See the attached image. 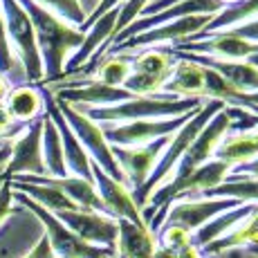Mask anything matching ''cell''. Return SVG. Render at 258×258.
Wrapping results in <instances>:
<instances>
[{
  "mask_svg": "<svg viewBox=\"0 0 258 258\" xmlns=\"http://www.w3.org/2000/svg\"><path fill=\"white\" fill-rule=\"evenodd\" d=\"M21 7L27 12L29 21H32L34 34H36V45L38 54L43 61V83L45 81H58L63 79V70H66L68 58L72 56L83 43L86 32L79 27H72L56 14L49 9L36 5L34 0H18Z\"/></svg>",
  "mask_w": 258,
  "mask_h": 258,
  "instance_id": "obj_1",
  "label": "cell"
},
{
  "mask_svg": "<svg viewBox=\"0 0 258 258\" xmlns=\"http://www.w3.org/2000/svg\"><path fill=\"white\" fill-rule=\"evenodd\" d=\"M207 99H175L166 94H155V97H133L128 101L115 103L108 108H83V115L92 119L94 123H128V121H142V119H166V117H182L188 112H198L205 106Z\"/></svg>",
  "mask_w": 258,
  "mask_h": 258,
  "instance_id": "obj_2",
  "label": "cell"
},
{
  "mask_svg": "<svg viewBox=\"0 0 258 258\" xmlns=\"http://www.w3.org/2000/svg\"><path fill=\"white\" fill-rule=\"evenodd\" d=\"M222 108H225V103L218 101V99H207L205 106L200 108V110L196 112L188 121L184 123L182 128H177L175 133L171 135V140H168L166 148L162 151L160 160H157L155 168H153L151 177H148L146 182H144L142 188H137V191H133V200H135V205L144 209L148 202V198H151V193L155 191L157 186H162L168 177L173 175V171H175V166L180 164V160L184 157V153L188 151V146L193 144L198 135H200V131L207 126V123L211 121V117L216 115V112H220Z\"/></svg>",
  "mask_w": 258,
  "mask_h": 258,
  "instance_id": "obj_3",
  "label": "cell"
},
{
  "mask_svg": "<svg viewBox=\"0 0 258 258\" xmlns=\"http://www.w3.org/2000/svg\"><path fill=\"white\" fill-rule=\"evenodd\" d=\"M0 14L5 18L9 43H12V49L16 52L18 61H21L27 83H32V86L43 83V77H45L43 74V61L41 54H38L36 34H34L27 12L21 7L18 0H0Z\"/></svg>",
  "mask_w": 258,
  "mask_h": 258,
  "instance_id": "obj_4",
  "label": "cell"
},
{
  "mask_svg": "<svg viewBox=\"0 0 258 258\" xmlns=\"http://www.w3.org/2000/svg\"><path fill=\"white\" fill-rule=\"evenodd\" d=\"M14 202L23 205L27 211H32L34 216L41 220L43 229H45V238L49 240L54 256L56 258H115L117 251L106 249V247H94L88 245L86 240H81L77 234H72L54 213L43 209L41 205H36L34 200H29L25 193L14 191Z\"/></svg>",
  "mask_w": 258,
  "mask_h": 258,
  "instance_id": "obj_5",
  "label": "cell"
},
{
  "mask_svg": "<svg viewBox=\"0 0 258 258\" xmlns=\"http://www.w3.org/2000/svg\"><path fill=\"white\" fill-rule=\"evenodd\" d=\"M54 101H56V99H54ZM56 106H58V110H61L63 119L68 121V126H70L72 133L77 135V140L83 146V151L88 153V157H90L92 164H97L101 171H106L112 180H117V182H121V184L128 186L126 177H123L121 168H119L115 155H112V146L108 144L101 126L94 123L92 119H88L81 110L72 108L70 103L56 101Z\"/></svg>",
  "mask_w": 258,
  "mask_h": 258,
  "instance_id": "obj_6",
  "label": "cell"
},
{
  "mask_svg": "<svg viewBox=\"0 0 258 258\" xmlns=\"http://www.w3.org/2000/svg\"><path fill=\"white\" fill-rule=\"evenodd\" d=\"M173 68H175V56L168 54L166 45L140 49L135 52V61L123 83V90L135 97H155L173 74Z\"/></svg>",
  "mask_w": 258,
  "mask_h": 258,
  "instance_id": "obj_7",
  "label": "cell"
},
{
  "mask_svg": "<svg viewBox=\"0 0 258 258\" xmlns=\"http://www.w3.org/2000/svg\"><path fill=\"white\" fill-rule=\"evenodd\" d=\"M196 112H188L182 117H166V119H142V121H128V123H103L101 131L110 146H146V144L168 137L182 128Z\"/></svg>",
  "mask_w": 258,
  "mask_h": 258,
  "instance_id": "obj_8",
  "label": "cell"
},
{
  "mask_svg": "<svg viewBox=\"0 0 258 258\" xmlns=\"http://www.w3.org/2000/svg\"><path fill=\"white\" fill-rule=\"evenodd\" d=\"M43 117L32 121L12 142L9 160L5 164V173H3L5 180H14V177H21V175H47L45 162H43V148H41Z\"/></svg>",
  "mask_w": 258,
  "mask_h": 258,
  "instance_id": "obj_9",
  "label": "cell"
},
{
  "mask_svg": "<svg viewBox=\"0 0 258 258\" xmlns=\"http://www.w3.org/2000/svg\"><path fill=\"white\" fill-rule=\"evenodd\" d=\"M240 202L236 200H225V198H193V200H175L168 205L164 225L168 227H180V229L196 234L202 225H207L220 213L236 209ZM162 225V227H164ZM160 227V229H162Z\"/></svg>",
  "mask_w": 258,
  "mask_h": 258,
  "instance_id": "obj_10",
  "label": "cell"
},
{
  "mask_svg": "<svg viewBox=\"0 0 258 258\" xmlns=\"http://www.w3.org/2000/svg\"><path fill=\"white\" fill-rule=\"evenodd\" d=\"M231 131V117L227 112V106L222 108L220 112L211 117V121L207 123L200 131V135L193 140V144L188 146V151L184 153V157L180 160V164L173 171V180H180V177H186L188 173H193L196 168H200L202 164H207L209 160H213V153H216L218 144L222 142V137ZM168 177V180H171Z\"/></svg>",
  "mask_w": 258,
  "mask_h": 258,
  "instance_id": "obj_11",
  "label": "cell"
},
{
  "mask_svg": "<svg viewBox=\"0 0 258 258\" xmlns=\"http://www.w3.org/2000/svg\"><path fill=\"white\" fill-rule=\"evenodd\" d=\"M72 234H77L81 240L94 247H106V249L117 251V234L119 227L117 220L106 213L99 211H86V209H74V211H61L54 213Z\"/></svg>",
  "mask_w": 258,
  "mask_h": 258,
  "instance_id": "obj_12",
  "label": "cell"
},
{
  "mask_svg": "<svg viewBox=\"0 0 258 258\" xmlns=\"http://www.w3.org/2000/svg\"><path fill=\"white\" fill-rule=\"evenodd\" d=\"M168 140H171V135L146 144V146H112V155H115L131 191L142 188L144 182L151 177L153 168L160 160L162 151L166 148Z\"/></svg>",
  "mask_w": 258,
  "mask_h": 258,
  "instance_id": "obj_13",
  "label": "cell"
},
{
  "mask_svg": "<svg viewBox=\"0 0 258 258\" xmlns=\"http://www.w3.org/2000/svg\"><path fill=\"white\" fill-rule=\"evenodd\" d=\"M92 180H94V188L99 193V200H101L106 216L115 218V220H128V222H135V225H144L142 209L135 205L133 191L126 184L112 180L97 164H92Z\"/></svg>",
  "mask_w": 258,
  "mask_h": 258,
  "instance_id": "obj_14",
  "label": "cell"
},
{
  "mask_svg": "<svg viewBox=\"0 0 258 258\" xmlns=\"http://www.w3.org/2000/svg\"><path fill=\"white\" fill-rule=\"evenodd\" d=\"M135 94H131L123 88H112L106 86V83L97 81V79H88L83 83H74V86H66L58 88L54 92V99L63 103H70L77 110H83V108H108L115 106V103L128 101Z\"/></svg>",
  "mask_w": 258,
  "mask_h": 258,
  "instance_id": "obj_15",
  "label": "cell"
},
{
  "mask_svg": "<svg viewBox=\"0 0 258 258\" xmlns=\"http://www.w3.org/2000/svg\"><path fill=\"white\" fill-rule=\"evenodd\" d=\"M168 49V47H166ZM175 56V68L173 74L168 77L160 94L175 99H207V86H205V68L198 66L196 61L182 56V54H173Z\"/></svg>",
  "mask_w": 258,
  "mask_h": 258,
  "instance_id": "obj_16",
  "label": "cell"
},
{
  "mask_svg": "<svg viewBox=\"0 0 258 258\" xmlns=\"http://www.w3.org/2000/svg\"><path fill=\"white\" fill-rule=\"evenodd\" d=\"M254 157H258V128L229 131L213 153V160L227 164L231 171L236 166L251 162Z\"/></svg>",
  "mask_w": 258,
  "mask_h": 258,
  "instance_id": "obj_17",
  "label": "cell"
},
{
  "mask_svg": "<svg viewBox=\"0 0 258 258\" xmlns=\"http://www.w3.org/2000/svg\"><path fill=\"white\" fill-rule=\"evenodd\" d=\"M3 108L14 121L32 123L36 119H41L45 115V101H43L41 86H32V83L14 86L5 97Z\"/></svg>",
  "mask_w": 258,
  "mask_h": 258,
  "instance_id": "obj_18",
  "label": "cell"
},
{
  "mask_svg": "<svg viewBox=\"0 0 258 258\" xmlns=\"http://www.w3.org/2000/svg\"><path fill=\"white\" fill-rule=\"evenodd\" d=\"M117 254L119 258H155L157 234L146 225H135L128 220H117Z\"/></svg>",
  "mask_w": 258,
  "mask_h": 258,
  "instance_id": "obj_19",
  "label": "cell"
},
{
  "mask_svg": "<svg viewBox=\"0 0 258 258\" xmlns=\"http://www.w3.org/2000/svg\"><path fill=\"white\" fill-rule=\"evenodd\" d=\"M238 247H242V249L258 247V205L254 207V211H251L240 225H236L234 229L229 231V234L218 238V240L211 242V245L202 247L200 251H202V256L205 254L218 256V254H225V251H229V249H238Z\"/></svg>",
  "mask_w": 258,
  "mask_h": 258,
  "instance_id": "obj_20",
  "label": "cell"
},
{
  "mask_svg": "<svg viewBox=\"0 0 258 258\" xmlns=\"http://www.w3.org/2000/svg\"><path fill=\"white\" fill-rule=\"evenodd\" d=\"M254 207L256 205H240V207H236V209H229V211L220 213V216H216L213 220H209L207 225H202L200 229L193 234V238H191L193 245L202 249V247L216 242L218 238L227 236L236 225H240V222L254 211Z\"/></svg>",
  "mask_w": 258,
  "mask_h": 258,
  "instance_id": "obj_21",
  "label": "cell"
},
{
  "mask_svg": "<svg viewBox=\"0 0 258 258\" xmlns=\"http://www.w3.org/2000/svg\"><path fill=\"white\" fill-rule=\"evenodd\" d=\"M14 191H21L29 200H34L36 205H41L43 209L49 213H61V211H74L79 209L77 205L66 196L63 191H58L56 186L49 184H32V182H12Z\"/></svg>",
  "mask_w": 258,
  "mask_h": 258,
  "instance_id": "obj_22",
  "label": "cell"
},
{
  "mask_svg": "<svg viewBox=\"0 0 258 258\" xmlns=\"http://www.w3.org/2000/svg\"><path fill=\"white\" fill-rule=\"evenodd\" d=\"M41 148H43V162H45V171L49 177H66L70 175L66 166V157H63V144L58 135L56 126L47 115L43 117V137H41Z\"/></svg>",
  "mask_w": 258,
  "mask_h": 258,
  "instance_id": "obj_23",
  "label": "cell"
},
{
  "mask_svg": "<svg viewBox=\"0 0 258 258\" xmlns=\"http://www.w3.org/2000/svg\"><path fill=\"white\" fill-rule=\"evenodd\" d=\"M133 61H135V52H119V54H106L101 61L94 66L90 77L97 81L106 83L112 88H123L128 74H131Z\"/></svg>",
  "mask_w": 258,
  "mask_h": 258,
  "instance_id": "obj_24",
  "label": "cell"
},
{
  "mask_svg": "<svg viewBox=\"0 0 258 258\" xmlns=\"http://www.w3.org/2000/svg\"><path fill=\"white\" fill-rule=\"evenodd\" d=\"M200 198H225V200H236L240 205H258V180L242 175H229L222 184L202 193Z\"/></svg>",
  "mask_w": 258,
  "mask_h": 258,
  "instance_id": "obj_25",
  "label": "cell"
},
{
  "mask_svg": "<svg viewBox=\"0 0 258 258\" xmlns=\"http://www.w3.org/2000/svg\"><path fill=\"white\" fill-rule=\"evenodd\" d=\"M0 74L7 77L12 86H23V83H27L21 61H18L16 52L12 49V43H9L3 14H0Z\"/></svg>",
  "mask_w": 258,
  "mask_h": 258,
  "instance_id": "obj_26",
  "label": "cell"
},
{
  "mask_svg": "<svg viewBox=\"0 0 258 258\" xmlns=\"http://www.w3.org/2000/svg\"><path fill=\"white\" fill-rule=\"evenodd\" d=\"M36 5L49 9L52 14H56L58 18H63L66 23H70L72 27H83L88 18V12L83 9L81 0H34Z\"/></svg>",
  "mask_w": 258,
  "mask_h": 258,
  "instance_id": "obj_27",
  "label": "cell"
},
{
  "mask_svg": "<svg viewBox=\"0 0 258 258\" xmlns=\"http://www.w3.org/2000/svg\"><path fill=\"white\" fill-rule=\"evenodd\" d=\"M191 234L184 229H180V227H168L164 225L160 231H157V245L164 247V249H171V251H177L182 249V247L191 245Z\"/></svg>",
  "mask_w": 258,
  "mask_h": 258,
  "instance_id": "obj_28",
  "label": "cell"
},
{
  "mask_svg": "<svg viewBox=\"0 0 258 258\" xmlns=\"http://www.w3.org/2000/svg\"><path fill=\"white\" fill-rule=\"evenodd\" d=\"M153 0H126V3L119 7V18H117V34L123 32L131 23H135L137 18H142L144 9L151 5ZM115 34V36H117Z\"/></svg>",
  "mask_w": 258,
  "mask_h": 258,
  "instance_id": "obj_29",
  "label": "cell"
},
{
  "mask_svg": "<svg viewBox=\"0 0 258 258\" xmlns=\"http://www.w3.org/2000/svg\"><path fill=\"white\" fill-rule=\"evenodd\" d=\"M225 106L229 108H240V110L247 112H256L258 115V90L256 92H231L229 99H227Z\"/></svg>",
  "mask_w": 258,
  "mask_h": 258,
  "instance_id": "obj_30",
  "label": "cell"
},
{
  "mask_svg": "<svg viewBox=\"0 0 258 258\" xmlns=\"http://www.w3.org/2000/svg\"><path fill=\"white\" fill-rule=\"evenodd\" d=\"M12 213H14V188H12V182L5 180L3 186H0V225Z\"/></svg>",
  "mask_w": 258,
  "mask_h": 258,
  "instance_id": "obj_31",
  "label": "cell"
},
{
  "mask_svg": "<svg viewBox=\"0 0 258 258\" xmlns=\"http://www.w3.org/2000/svg\"><path fill=\"white\" fill-rule=\"evenodd\" d=\"M23 258H56V256H54L52 247H49V240L45 238V234H43V236L36 240V245H34L32 249H29Z\"/></svg>",
  "mask_w": 258,
  "mask_h": 258,
  "instance_id": "obj_32",
  "label": "cell"
},
{
  "mask_svg": "<svg viewBox=\"0 0 258 258\" xmlns=\"http://www.w3.org/2000/svg\"><path fill=\"white\" fill-rule=\"evenodd\" d=\"M229 175H242V177H254V180H258V157H254V160L247 162V164L236 166Z\"/></svg>",
  "mask_w": 258,
  "mask_h": 258,
  "instance_id": "obj_33",
  "label": "cell"
},
{
  "mask_svg": "<svg viewBox=\"0 0 258 258\" xmlns=\"http://www.w3.org/2000/svg\"><path fill=\"white\" fill-rule=\"evenodd\" d=\"M175 258H205V256H202L200 247H196V245L191 242V245H186V247H182V249H177V251H175Z\"/></svg>",
  "mask_w": 258,
  "mask_h": 258,
  "instance_id": "obj_34",
  "label": "cell"
},
{
  "mask_svg": "<svg viewBox=\"0 0 258 258\" xmlns=\"http://www.w3.org/2000/svg\"><path fill=\"white\" fill-rule=\"evenodd\" d=\"M12 83H9V79L7 77H3V74H0V103L5 101V97H7L9 94V90H12Z\"/></svg>",
  "mask_w": 258,
  "mask_h": 258,
  "instance_id": "obj_35",
  "label": "cell"
},
{
  "mask_svg": "<svg viewBox=\"0 0 258 258\" xmlns=\"http://www.w3.org/2000/svg\"><path fill=\"white\" fill-rule=\"evenodd\" d=\"M9 151H12V144H7V146H0V164H7Z\"/></svg>",
  "mask_w": 258,
  "mask_h": 258,
  "instance_id": "obj_36",
  "label": "cell"
},
{
  "mask_svg": "<svg viewBox=\"0 0 258 258\" xmlns=\"http://www.w3.org/2000/svg\"><path fill=\"white\" fill-rule=\"evenodd\" d=\"M97 3H99V0H88V3H86V7H88V14H90L94 7H97ZM81 5H83V0H81ZM86 7H83V9H86Z\"/></svg>",
  "mask_w": 258,
  "mask_h": 258,
  "instance_id": "obj_37",
  "label": "cell"
},
{
  "mask_svg": "<svg viewBox=\"0 0 258 258\" xmlns=\"http://www.w3.org/2000/svg\"><path fill=\"white\" fill-rule=\"evenodd\" d=\"M236 3H240V0H222V5H225V7H231V5H236Z\"/></svg>",
  "mask_w": 258,
  "mask_h": 258,
  "instance_id": "obj_38",
  "label": "cell"
},
{
  "mask_svg": "<svg viewBox=\"0 0 258 258\" xmlns=\"http://www.w3.org/2000/svg\"><path fill=\"white\" fill-rule=\"evenodd\" d=\"M247 251H251V254H256V256H258V247H249Z\"/></svg>",
  "mask_w": 258,
  "mask_h": 258,
  "instance_id": "obj_39",
  "label": "cell"
},
{
  "mask_svg": "<svg viewBox=\"0 0 258 258\" xmlns=\"http://www.w3.org/2000/svg\"><path fill=\"white\" fill-rule=\"evenodd\" d=\"M153 3H157V0H153Z\"/></svg>",
  "mask_w": 258,
  "mask_h": 258,
  "instance_id": "obj_40",
  "label": "cell"
}]
</instances>
